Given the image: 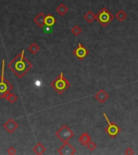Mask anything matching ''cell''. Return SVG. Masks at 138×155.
<instances>
[{
  "label": "cell",
  "instance_id": "cell-1",
  "mask_svg": "<svg viewBox=\"0 0 138 155\" xmlns=\"http://www.w3.org/2000/svg\"><path fill=\"white\" fill-rule=\"evenodd\" d=\"M8 68L11 69L12 72L19 79H21L25 74L29 72L33 67V64L25 58V50H22L20 54H18L15 58L8 63Z\"/></svg>",
  "mask_w": 138,
  "mask_h": 155
},
{
  "label": "cell",
  "instance_id": "cell-2",
  "mask_svg": "<svg viewBox=\"0 0 138 155\" xmlns=\"http://www.w3.org/2000/svg\"><path fill=\"white\" fill-rule=\"evenodd\" d=\"M51 86L53 89H55V91H57L58 94L62 95L68 89L71 84L63 76V72H61L55 80L51 82Z\"/></svg>",
  "mask_w": 138,
  "mask_h": 155
},
{
  "label": "cell",
  "instance_id": "cell-3",
  "mask_svg": "<svg viewBox=\"0 0 138 155\" xmlns=\"http://www.w3.org/2000/svg\"><path fill=\"white\" fill-rule=\"evenodd\" d=\"M4 65H5V61L4 60L3 66H2V74L0 77V98L1 99H6L7 95L13 89V85L4 78Z\"/></svg>",
  "mask_w": 138,
  "mask_h": 155
},
{
  "label": "cell",
  "instance_id": "cell-4",
  "mask_svg": "<svg viewBox=\"0 0 138 155\" xmlns=\"http://www.w3.org/2000/svg\"><path fill=\"white\" fill-rule=\"evenodd\" d=\"M114 18L115 16L110 12L106 7H102L101 11L98 14H96V20L102 27H106L114 19Z\"/></svg>",
  "mask_w": 138,
  "mask_h": 155
},
{
  "label": "cell",
  "instance_id": "cell-5",
  "mask_svg": "<svg viewBox=\"0 0 138 155\" xmlns=\"http://www.w3.org/2000/svg\"><path fill=\"white\" fill-rule=\"evenodd\" d=\"M55 136L63 142H67L74 136V133L73 130L69 129L67 124H64L55 133Z\"/></svg>",
  "mask_w": 138,
  "mask_h": 155
},
{
  "label": "cell",
  "instance_id": "cell-6",
  "mask_svg": "<svg viewBox=\"0 0 138 155\" xmlns=\"http://www.w3.org/2000/svg\"><path fill=\"white\" fill-rule=\"evenodd\" d=\"M102 115H103L104 118H105L106 122L108 124V126L105 129V132L108 134L111 138H115V137H116L117 135L121 132V129L115 123L111 122V121H110L109 119H108V116H107L106 112H103Z\"/></svg>",
  "mask_w": 138,
  "mask_h": 155
},
{
  "label": "cell",
  "instance_id": "cell-7",
  "mask_svg": "<svg viewBox=\"0 0 138 155\" xmlns=\"http://www.w3.org/2000/svg\"><path fill=\"white\" fill-rule=\"evenodd\" d=\"M73 54L76 56V58H78L80 61L84 60V58L87 57L89 54V51L81 43L78 44V46L75 50L73 51Z\"/></svg>",
  "mask_w": 138,
  "mask_h": 155
},
{
  "label": "cell",
  "instance_id": "cell-8",
  "mask_svg": "<svg viewBox=\"0 0 138 155\" xmlns=\"http://www.w3.org/2000/svg\"><path fill=\"white\" fill-rule=\"evenodd\" d=\"M58 153L61 155H73L76 153V149L73 147L68 141L63 142V145L60 148H58Z\"/></svg>",
  "mask_w": 138,
  "mask_h": 155
},
{
  "label": "cell",
  "instance_id": "cell-9",
  "mask_svg": "<svg viewBox=\"0 0 138 155\" xmlns=\"http://www.w3.org/2000/svg\"><path fill=\"white\" fill-rule=\"evenodd\" d=\"M3 126H4V129L7 130L9 133H14L15 131L18 129L19 125L14 120L10 119L8 120L6 123H4V124Z\"/></svg>",
  "mask_w": 138,
  "mask_h": 155
},
{
  "label": "cell",
  "instance_id": "cell-10",
  "mask_svg": "<svg viewBox=\"0 0 138 155\" xmlns=\"http://www.w3.org/2000/svg\"><path fill=\"white\" fill-rule=\"evenodd\" d=\"M95 98L99 103L104 104L108 99H109V95L107 94V92L103 89H101L98 92L95 94Z\"/></svg>",
  "mask_w": 138,
  "mask_h": 155
},
{
  "label": "cell",
  "instance_id": "cell-11",
  "mask_svg": "<svg viewBox=\"0 0 138 155\" xmlns=\"http://www.w3.org/2000/svg\"><path fill=\"white\" fill-rule=\"evenodd\" d=\"M45 18H46V15L42 12H40L34 18L33 21H34L35 24H37V25L39 26L40 28H43L44 26H45Z\"/></svg>",
  "mask_w": 138,
  "mask_h": 155
},
{
  "label": "cell",
  "instance_id": "cell-12",
  "mask_svg": "<svg viewBox=\"0 0 138 155\" xmlns=\"http://www.w3.org/2000/svg\"><path fill=\"white\" fill-rule=\"evenodd\" d=\"M78 141L82 145H87L88 143L91 141V137L87 133H84L78 138Z\"/></svg>",
  "mask_w": 138,
  "mask_h": 155
},
{
  "label": "cell",
  "instance_id": "cell-13",
  "mask_svg": "<svg viewBox=\"0 0 138 155\" xmlns=\"http://www.w3.org/2000/svg\"><path fill=\"white\" fill-rule=\"evenodd\" d=\"M56 23V19L52 15L49 14L47 15H46L45 18V25L46 27H52L54 26Z\"/></svg>",
  "mask_w": 138,
  "mask_h": 155
},
{
  "label": "cell",
  "instance_id": "cell-14",
  "mask_svg": "<svg viewBox=\"0 0 138 155\" xmlns=\"http://www.w3.org/2000/svg\"><path fill=\"white\" fill-rule=\"evenodd\" d=\"M68 11V7H67L65 4L61 3L56 7V12L61 16H63L64 15L67 14Z\"/></svg>",
  "mask_w": 138,
  "mask_h": 155
},
{
  "label": "cell",
  "instance_id": "cell-15",
  "mask_svg": "<svg viewBox=\"0 0 138 155\" xmlns=\"http://www.w3.org/2000/svg\"><path fill=\"white\" fill-rule=\"evenodd\" d=\"M84 19L87 23L92 24L96 19V15L92 11H89L86 14L84 15Z\"/></svg>",
  "mask_w": 138,
  "mask_h": 155
},
{
  "label": "cell",
  "instance_id": "cell-16",
  "mask_svg": "<svg viewBox=\"0 0 138 155\" xmlns=\"http://www.w3.org/2000/svg\"><path fill=\"white\" fill-rule=\"evenodd\" d=\"M33 151H34L35 154L38 155L43 154L44 153L46 152V147H45L42 143H37V144L33 147Z\"/></svg>",
  "mask_w": 138,
  "mask_h": 155
},
{
  "label": "cell",
  "instance_id": "cell-17",
  "mask_svg": "<svg viewBox=\"0 0 138 155\" xmlns=\"http://www.w3.org/2000/svg\"><path fill=\"white\" fill-rule=\"evenodd\" d=\"M28 49L32 54H36L40 51V46L36 43H32L29 46Z\"/></svg>",
  "mask_w": 138,
  "mask_h": 155
},
{
  "label": "cell",
  "instance_id": "cell-18",
  "mask_svg": "<svg viewBox=\"0 0 138 155\" xmlns=\"http://www.w3.org/2000/svg\"><path fill=\"white\" fill-rule=\"evenodd\" d=\"M127 17V14L123 10H120L115 14V18L118 19V20H120V22H123L125 20Z\"/></svg>",
  "mask_w": 138,
  "mask_h": 155
},
{
  "label": "cell",
  "instance_id": "cell-19",
  "mask_svg": "<svg viewBox=\"0 0 138 155\" xmlns=\"http://www.w3.org/2000/svg\"><path fill=\"white\" fill-rule=\"evenodd\" d=\"M71 32L73 33V35L75 36H78L79 35H80L81 33H82V29L80 28L79 25H75L73 27V28L71 29Z\"/></svg>",
  "mask_w": 138,
  "mask_h": 155
},
{
  "label": "cell",
  "instance_id": "cell-20",
  "mask_svg": "<svg viewBox=\"0 0 138 155\" xmlns=\"http://www.w3.org/2000/svg\"><path fill=\"white\" fill-rule=\"evenodd\" d=\"M5 99H7V101L10 102L11 104H14V103H15V101L18 99V98H17V96H16L14 93H11V92H10L9 94L7 95V97H6Z\"/></svg>",
  "mask_w": 138,
  "mask_h": 155
},
{
  "label": "cell",
  "instance_id": "cell-21",
  "mask_svg": "<svg viewBox=\"0 0 138 155\" xmlns=\"http://www.w3.org/2000/svg\"><path fill=\"white\" fill-rule=\"evenodd\" d=\"M87 148L90 150V151H94L95 149L97 148V145H96V143L95 142H94V141H90L89 143L87 144Z\"/></svg>",
  "mask_w": 138,
  "mask_h": 155
},
{
  "label": "cell",
  "instance_id": "cell-22",
  "mask_svg": "<svg viewBox=\"0 0 138 155\" xmlns=\"http://www.w3.org/2000/svg\"><path fill=\"white\" fill-rule=\"evenodd\" d=\"M124 154L127 155H131V154L132 155V154H134L135 153H134V151H133V149H132V148H127V149H125Z\"/></svg>",
  "mask_w": 138,
  "mask_h": 155
},
{
  "label": "cell",
  "instance_id": "cell-23",
  "mask_svg": "<svg viewBox=\"0 0 138 155\" xmlns=\"http://www.w3.org/2000/svg\"><path fill=\"white\" fill-rule=\"evenodd\" d=\"M15 153H16V150L15 149L14 147H10V148L7 149V154H8L12 155L15 154Z\"/></svg>",
  "mask_w": 138,
  "mask_h": 155
}]
</instances>
